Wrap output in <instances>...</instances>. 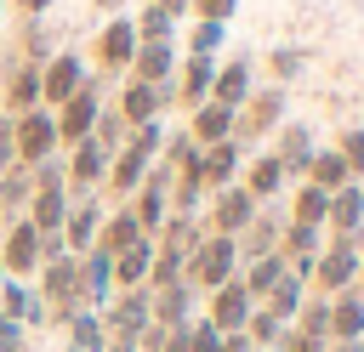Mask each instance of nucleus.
<instances>
[{
  "instance_id": "obj_44",
  "label": "nucleus",
  "mask_w": 364,
  "mask_h": 352,
  "mask_svg": "<svg viewBox=\"0 0 364 352\" xmlns=\"http://www.w3.org/2000/svg\"><path fill=\"white\" fill-rule=\"evenodd\" d=\"M216 346H222V329L210 318H193L188 324V352H216Z\"/></svg>"
},
{
  "instance_id": "obj_35",
  "label": "nucleus",
  "mask_w": 364,
  "mask_h": 352,
  "mask_svg": "<svg viewBox=\"0 0 364 352\" xmlns=\"http://www.w3.org/2000/svg\"><path fill=\"white\" fill-rule=\"evenodd\" d=\"M63 329H68V346H80V352H102V346H108L102 312H91V307H74V312L63 318Z\"/></svg>"
},
{
  "instance_id": "obj_16",
  "label": "nucleus",
  "mask_w": 364,
  "mask_h": 352,
  "mask_svg": "<svg viewBox=\"0 0 364 352\" xmlns=\"http://www.w3.org/2000/svg\"><path fill=\"white\" fill-rule=\"evenodd\" d=\"M210 79H216V57H182L176 74H171V102L176 108L210 102Z\"/></svg>"
},
{
  "instance_id": "obj_36",
  "label": "nucleus",
  "mask_w": 364,
  "mask_h": 352,
  "mask_svg": "<svg viewBox=\"0 0 364 352\" xmlns=\"http://www.w3.org/2000/svg\"><path fill=\"white\" fill-rule=\"evenodd\" d=\"M28 199H34V170H28V165H6V170H0V216H6V221L23 216Z\"/></svg>"
},
{
  "instance_id": "obj_4",
  "label": "nucleus",
  "mask_w": 364,
  "mask_h": 352,
  "mask_svg": "<svg viewBox=\"0 0 364 352\" xmlns=\"http://www.w3.org/2000/svg\"><path fill=\"white\" fill-rule=\"evenodd\" d=\"M136 45H142V40H136V23H131V17H108V23L91 34V57H85V62L102 68V74H125L131 57H136Z\"/></svg>"
},
{
  "instance_id": "obj_6",
  "label": "nucleus",
  "mask_w": 364,
  "mask_h": 352,
  "mask_svg": "<svg viewBox=\"0 0 364 352\" xmlns=\"http://www.w3.org/2000/svg\"><path fill=\"white\" fill-rule=\"evenodd\" d=\"M97 114H102V79H85L63 108H51V119H57V148L85 142V136H91V125H97Z\"/></svg>"
},
{
  "instance_id": "obj_17",
  "label": "nucleus",
  "mask_w": 364,
  "mask_h": 352,
  "mask_svg": "<svg viewBox=\"0 0 364 352\" xmlns=\"http://www.w3.org/2000/svg\"><path fill=\"white\" fill-rule=\"evenodd\" d=\"M0 312H6V318H17L23 329L51 324V307H46V295L34 290V278H6V284H0Z\"/></svg>"
},
{
  "instance_id": "obj_8",
  "label": "nucleus",
  "mask_w": 364,
  "mask_h": 352,
  "mask_svg": "<svg viewBox=\"0 0 364 352\" xmlns=\"http://www.w3.org/2000/svg\"><path fill=\"white\" fill-rule=\"evenodd\" d=\"M108 159H114V153H102L91 136L74 142V148H63V182H68V199H91V193L108 182Z\"/></svg>"
},
{
  "instance_id": "obj_2",
  "label": "nucleus",
  "mask_w": 364,
  "mask_h": 352,
  "mask_svg": "<svg viewBox=\"0 0 364 352\" xmlns=\"http://www.w3.org/2000/svg\"><path fill=\"white\" fill-rule=\"evenodd\" d=\"M284 125V85H256L239 108H233V142H262Z\"/></svg>"
},
{
  "instance_id": "obj_24",
  "label": "nucleus",
  "mask_w": 364,
  "mask_h": 352,
  "mask_svg": "<svg viewBox=\"0 0 364 352\" xmlns=\"http://www.w3.org/2000/svg\"><path fill=\"white\" fill-rule=\"evenodd\" d=\"M313 131L307 125H296V119H284L279 125V136H273V159L284 165V176H307V159H313Z\"/></svg>"
},
{
  "instance_id": "obj_19",
  "label": "nucleus",
  "mask_w": 364,
  "mask_h": 352,
  "mask_svg": "<svg viewBox=\"0 0 364 352\" xmlns=\"http://www.w3.org/2000/svg\"><path fill=\"white\" fill-rule=\"evenodd\" d=\"M114 301V255L108 250H85L80 255V307L102 312Z\"/></svg>"
},
{
  "instance_id": "obj_32",
  "label": "nucleus",
  "mask_w": 364,
  "mask_h": 352,
  "mask_svg": "<svg viewBox=\"0 0 364 352\" xmlns=\"http://www.w3.org/2000/svg\"><path fill=\"white\" fill-rule=\"evenodd\" d=\"M301 182H313V187L336 193V187H347V182H353V170H347V159H341L336 148H313V159H307V176H301Z\"/></svg>"
},
{
  "instance_id": "obj_51",
  "label": "nucleus",
  "mask_w": 364,
  "mask_h": 352,
  "mask_svg": "<svg viewBox=\"0 0 364 352\" xmlns=\"http://www.w3.org/2000/svg\"><path fill=\"white\" fill-rule=\"evenodd\" d=\"M358 290H364V250H358Z\"/></svg>"
},
{
  "instance_id": "obj_43",
  "label": "nucleus",
  "mask_w": 364,
  "mask_h": 352,
  "mask_svg": "<svg viewBox=\"0 0 364 352\" xmlns=\"http://www.w3.org/2000/svg\"><path fill=\"white\" fill-rule=\"evenodd\" d=\"M301 62H307V51H301V45H279V51L267 57V68H273V85L296 79V74H301Z\"/></svg>"
},
{
  "instance_id": "obj_26",
  "label": "nucleus",
  "mask_w": 364,
  "mask_h": 352,
  "mask_svg": "<svg viewBox=\"0 0 364 352\" xmlns=\"http://www.w3.org/2000/svg\"><path fill=\"white\" fill-rule=\"evenodd\" d=\"M284 182H290V176H284V165H279L273 153H256V159L245 165V176H239V187H245V193H250L256 204L279 199V193H284Z\"/></svg>"
},
{
  "instance_id": "obj_42",
  "label": "nucleus",
  "mask_w": 364,
  "mask_h": 352,
  "mask_svg": "<svg viewBox=\"0 0 364 352\" xmlns=\"http://www.w3.org/2000/svg\"><path fill=\"white\" fill-rule=\"evenodd\" d=\"M131 23H136V40H171V34H176V23H171L165 11H154V6H142Z\"/></svg>"
},
{
  "instance_id": "obj_30",
  "label": "nucleus",
  "mask_w": 364,
  "mask_h": 352,
  "mask_svg": "<svg viewBox=\"0 0 364 352\" xmlns=\"http://www.w3.org/2000/svg\"><path fill=\"white\" fill-rule=\"evenodd\" d=\"M330 341H364V290L330 295Z\"/></svg>"
},
{
  "instance_id": "obj_23",
  "label": "nucleus",
  "mask_w": 364,
  "mask_h": 352,
  "mask_svg": "<svg viewBox=\"0 0 364 352\" xmlns=\"http://www.w3.org/2000/svg\"><path fill=\"white\" fill-rule=\"evenodd\" d=\"M148 170H154V159H148L142 148H131V142H125V148L108 159V182H102V187H108L114 199H131V193L148 182Z\"/></svg>"
},
{
  "instance_id": "obj_34",
  "label": "nucleus",
  "mask_w": 364,
  "mask_h": 352,
  "mask_svg": "<svg viewBox=\"0 0 364 352\" xmlns=\"http://www.w3.org/2000/svg\"><path fill=\"white\" fill-rule=\"evenodd\" d=\"M279 227H284V221H273V216H256V221H250V227L233 238V244H239V267H245V261H262V255H273V250H279Z\"/></svg>"
},
{
  "instance_id": "obj_18",
  "label": "nucleus",
  "mask_w": 364,
  "mask_h": 352,
  "mask_svg": "<svg viewBox=\"0 0 364 352\" xmlns=\"http://www.w3.org/2000/svg\"><path fill=\"white\" fill-rule=\"evenodd\" d=\"M239 170H245V148L228 136V142H210V148H199V182H205V193H216V187H233L239 182Z\"/></svg>"
},
{
  "instance_id": "obj_15",
  "label": "nucleus",
  "mask_w": 364,
  "mask_h": 352,
  "mask_svg": "<svg viewBox=\"0 0 364 352\" xmlns=\"http://www.w3.org/2000/svg\"><path fill=\"white\" fill-rule=\"evenodd\" d=\"M165 108H171V85L125 79V85H119V97H114V114H119L125 125H148V119H159Z\"/></svg>"
},
{
  "instance_id": "obj_25",
  "label": "nucleus",
  "mask_w": 364,
  "mask_h": 352,
  "mask_svg": "<svg viewBox=\"0 0 364 352\" xmlns=\"http://www.w3.org/2000/svg\"><path fill=\"white\" fill-rule=\"evenodd\" d=\"M154 295V324H165V329H182V324H193V301H199V290L182 278V284H165V290H148Z\"/></svg>"
},
{
  "instance_id": "obj_27",
  "label": "nucleus",
  "mask_w": 364,
  "mask_h": 352,
  "mask_svg": "<svg viewBox=\"0 0 364 352\" xmlns=\"http://www.w3.org/2000/svg\"><path fill=\"white\" fill-rule=\"evenodd\" d=\"M68 187H34V199L23 204V216L34 221V233H63V221H68Z\"/></svg>"
},
{
  "instance_id": "obj_49",
  "label": "nucleus",
  "mask_w": 364,
  "mask_h": 352,
  "mask_svg": "<svg viewBox=\"0 0 364 352\" xmlns=\"http://www.w3.org/2000/svg\"><path fill=\"white\" fill-rule=\"evenodd\" d=\"M148 6H154V11H165V17L176 23V17H188V6H193V0H148Z\"/></svg>"
},
{
  "instance_id": "obj_40",
  "label": "nucleus",
  "mask_w": 364,
  "mask_h": 352,
  "mask_svg": "<svg viewBox=\"0 0 364 352\" xmlns=\"http://www.w3.org/2000/svg\"><path fill=\"white\" fill-rule=\"evenodd\" d=\"M222 40H228V23H199V17H193V28H188V57H216Z\"/></svg>"
},
{
  "instance_id": "obj_50",
  "label": "nucleus",
  "mask_w": 364,
  "mask_h": 352,
  "mask_svg": "<svg viewBox=\"0 0 364 352\" xmlns=\"http://www.w3.org/2000/svg\"><path fill=\"white\" fill-rule=\"evenodd\" d=\"M216 352H256V346H250V335L239 329V335H222V346H216Z\"/></svg>"
},
{
  "instance_id": "obj_1",
  "label": "nucleus",
  "mask_w": 364,
  "mask_h": 352,
  "mask_svg": "<svg viewBox=\"0 0 364 352\" xmlns=\"http://www.w3.org/2000/svg\"><path fill=\"white\" fill-rule=\"evenodd\" d=\"M182 278H188L199 295L222 290L228 278H239V244H233V238H222V233H205V238L193 244V255H188Z\"/></svg>"
},
{
  "instance_id": "obj_10",
  "label": "nucleus",
  "mask_w": 364,
  "mask_h": 352,
  "mask_svg": "<svg viewBox=\"0 0 364 352\" xmlns=\"http://www.w3.org/2000/svg\"><path fill=\"white\" fill-rule=\"evenodd\" d=\"M0 267L6 278H34L40 273V233L28 216H11L6 233H0Z\"/></svg>"
},
{
  "instance_id": "obj_20",
  "label": "nucleus",
  "mask_w": 364,
  "mask_h": 352,
  "mask_svg": "<svg viewBox=\"0 0 364 352\" xmlns=\"http://www.w3.org/2000/svg\"><path fill=\"white\" fill-rule=\"evenodd\" d=\"M176 45L171 40H142L136 45V57H131V68H125V79H142V85H171V74H176Z\"/></svg>"
},
{
  "instance_id": "obj_54",
  "label": "nucleus",
  "mask_w": 364,
  "mask_h": 352,
  "mask_svg": "<svg viewBox=\"0 0 364 352\" xmlns=\"http://www.w3.org/2000/svg\"><path fill=\"white\" fill-rule=\"evenodd\" d=\"M267 352H273V346H267Z\"/></svg>"
},
{
  "instance_id": "obj_38",
  "label": "nucleus",
  "mask_w": 364,
  "mask_h": 352,
  "mask_svg": "<svg viewBox=\"0 0 364 352\" xmlns=\"http://www.w3.org/2000/svg\"><path fill=\"white\" fill-rule=\"evenodd\" d=\"M290 329L307 335V341H330V295H313V290H307V301L296 307Z\"/></svg>"
},
{
  "instance_id": "obj_22",
  "label": "nucleus",
  "mask_w": 364,
  "mask_h": 352,
  "mask_svg": "<svg viewBox=\"0 0 364 352\" xmlns=\"http://www.w3.org/2000/svg\"><path fill=\"white\" fill-rule=\"evenodd\" d=\"M250 91H256V62H250V57L216 62V79H210V102H222V108H239Z\"/></svg>"
},
{
  "instance_id": "obj_29",
  "label": "nucleus",
  "mask_w": 364,
  "mask_h": 352,
  "mask_svg": "<svg viewBox=\"0 0 364 352\" xmlns=\"http://www.w3.org/2000/svg\"><path fill=\"white\" fill-rule=\"evenodd\" d=\"M148 233L136 227V216L125 210V204H114L108 216H102V227H97V244L91 250H108V255H119V250H131V244H142Z\"/></svg>"
},
{
  "instance_id": "obj_3",
  "label": "nucleus",
  "mask_w": 364,
  "mask_h": 352,
  "mask_svg": "<svg viewBox=\"0 0 364 352\" xmlns=\"http://www.w3.org/2000/svg\"><path fill=\"white\" fill-rule=\"evenodd\" d=\"M307 290H313V295H341V290H358V244H347V238H324V250L313 255Z\"/></svg>"
},
{
  "instance_id": "obj_31",
  "label": "nucleus",
  "mask_w": 364,
  "mask_h": 352,
  "mask_svg": "<svg viewBox=\"0 0 364 352\" xmlns=\"http://www.w3.org/2000/svg\"><path fill=\"white\" fill-rule=\"evenodd\" d=\"M148 267H154V238L119 250L114 255V290H148Z\"/></svg>"
},
{
  "instance_id": "obj_46",
  "label": "nucleus",
  "mask_w": 364,
  "mask_h": 352,
  "mask_svg": "<svg viewBox=\"0 0 364 352\" xmlns=\"http://www.w3.org/2000/svg\"><path fill=\"white\" fill-rule=\"evenodd\" d=\"M0 352H28V329L6 312H0Z\"/></svg>"
},
{
  "instance_id": "obj_13",
  "label": "nucleus",
  "mask_w": 364,
  "mask_h": 352,
  "mask_svg": "<svg viewBox=\"0 0 364 352\" xmlns=\"http://www.w3.org/2000/svg\"><path fill=\"white\" fill-rule=\"evenodd\" d=\"M324 233L330 238H347L364 250V182H347L330 193V216H324Z\"/></svg>"
},
{
  "instance_id": "obj_21",
  "label": "nucleus",
  "mask_w": 364,
  "mask_h": 352,
  "mask_svg": "<svg viewBox=\"0 0 364 352\" xmlns=\"http://www.w3.org/2000/svg\"><path fill=\"white\" fill-rule=\"evenodd\" d=\"M102 199L91 193V199H74L68 204V221H63V244H68V255H85L91 244H97V227H102Z\"/></svg>"
},
{
  "instance_id": "obj_11",
  "label": "nucleus",
  "mask_w": 364,
  "mask_h": 352,
  "mask_svg": "<svg viewBox=\"0 0 364 352\" xmlns=\"http://www.w3.org/2000/svg\"><path fill=\"white\" fill-rule=\"evenodd\" d=\"M148 324H154V295H148V290H114V301L102 307V329H108V335L136 341Z\"/></svg>"
},
{
  "instance_id": "obj_39",
  "label": "nucleus",
  "mask_w": 364,
  "mask_h": 352,
  "mask_svg": "<svg viewBox=\"0 0 364 352\" xmlns=\"http://www.w3.org/2000/svg\"><path fill=\"white\" fill-rule=\"evenodd\" d=\"M301 301H307V284H301V278H296V273H284V278H279V284H273V290H267V301H256V307H267V312H273V318H284V324H290V318H296V307H301Z\"/></svg>"
},
{
  "instance_id": "obj_53",
  "label": "nucleus",
  "mask_w": 364,
  "mask_h": 352,
  "mask_svg": "<svg viewBox=\"0 0 364 352\" xmlns=\"http://www.w3.org/2000/svg\"><path fill=\"white\" fill-rule=\"evenodd\" d=\"M0 11H6V0H0Z\"/></svg>"
},
{
  "instance_id": "obj_7",
  "label": "nucleus",
  "mask_w": 364,
  "mask_h": 352,
  "mask_svg": "<svg viewBox=\"0 0 364 352\" xmlns=\"http://www.w3.org/2000/svg\"><path fill=\"white\" fill-rule=\"evenodd\" d=\"M11 153H17V165H40V159L63 153V148H57V119H51V108H28V114L11 119Z\"/></svg>"
},
{
  "instance_id": "obj_41",
  "label": "nucleus",
  "mask_w": 364,
  "mask_h": 352,
  "mask_svg": "<svg viewBox=\"0 0 364 352\" xmlns=\"http://www.w3.org/2000/svg\"><path fill=\"white\" fill-rule=\"evenodd\" d=\"M336 153L347 159V170H353V182H364V125H353V131H341V136H336Z\"/></svg>"
},
{
  "instance_id": "obj_5",
  "label": "nucleus",
  "mask_w": 364,
  "mask_h": 352,
  "mask_svg": "<svg viewBox=\"0 0 364 352\" xmlns=\"http://www.w3.org/2000/svg\"><path fill=\"white\" fill-rule=\"evenodd\" d=\"M85 79H91V62L80 51H51L40 62V108H63Z\"/></svg>"
},
{
  "instance_id": "obj_12",
  "label": "nucleus",
  "mask_w": 364,
  "mask_h": 352,
  "mask_svg": "<svg viewBox=\"0 0 364 352\" xmlns=\"http://www.w3.org/2000/svg\"><path fill=\"white\" fill-rule=\"evenodd\" d=\"M28 108H40V62L11 57V62H6V79H0V114L17 119V114H28Z\"/></svg>"
},
{
  "instance_id": "obj_37",
  "label": "nucleus",
  "mask_w": 364,
  "mask_h": 352,
  "mask_svg": "<svg viewBox=\"0 0 364 352\" xmlns=\"http://www.w3.org/2000/svg\"><path fill=\"white\" fill-rule=\"evenodd\" d=\"M284 273H290V267H284V255L273 250V255H262V261H245V267H239V284L250 290V301H267V290H273Z\"/></svg>"
},
{
  "instance_id": "obj_47",
  "label": "nucleus",
  "mask_w": 364,
  "mask_h": 352,
  "mask_svg": "<svg viewBox=\"0 0 364 352\" xmlns=\"http://www.w3.org/2000/svg\"><path fill=\"white\" fill-rule=\"evenodd\" d=\"M273 352H324V341H307V335H296V329H284V341H279Z\"/></svg>"
},
{
  "instance_id": "obj_52",
  "label": "nucleus",
  "mask_w": 364,
  "mask_h": 352,
  "mask_svg": "<svg viewBox=\"0 0 364 352\" xmlns=\"http://www.w3.org/2000/svg\"><path fill=\"white\" fill-rule=\"evenodd\" d=\"M0 284H6V267H0Z\"/></svg>"
},
{
  "instance_id": "obj_14",
  "label": "nucleus",
  "mask_w": 364,
  "mask_h": 352,
  "mask_svg": "<svg viewBox=\"0 0 364 352\" xmlns=\"http://www.w3.org/2000/svg\"><path fill=\"white\" fill-rule=\"evenodd\" d=\"M250 312H256V301H250V290H245L239 278H228L222 290L205 295V318H210L222 335H239V329L250 324Z\"/></svg>"
},
{
  "instance_id": "obj_48",
  "label": "nucleus",
  "mask_w": 364,
  "mask_h": 352,
  "mask_svg": "<svg viewBox=\"0 0 364 352\" xmlns=\"http://www.w3.org/2000/svg\"><path fill=\"white\" fill-rule=\"evenodd\" d=\"M11 6L23 11V23H40V17H46V11L57 6V0H11Z\"/></svg>"
},
{
  "instance_id": "obj_9",
  "label": "nucleus",
  "mask_w": 364,
  "mask_h": 352,
  "mask_svg": "<svg viewBox=\"0 0 364 352\" xmlns=\"http://www.w3.org/2000/svg\"><path fill=\"white\" fill-rule=\"evenodd\" d=\"M256 216H262V204H256V199H250V193H245V187L233 182V187H216V193H210V210H205L199 221H205V233L239 238V233H245V227H250Z\"/></svg>"
},
{
  "instance_id": "obj_33",
  "label": "nucleus",
  "mask_w": 364,
  "mask_h": 352,
  "mask_svg": "<svg viewBox=\"0 0 364 352\" xmlns=\"http://www.w3.org/2000/svg\"><path fill=\"white\" fill-rule=\"evenodd\" d=\"M324 216H330V193L313 187V182H296V193H290V216H284V221H301V227H318V233H324Z\"/></svg>"
},
{
  "instance_id": "obj_28",
  "label": "nucleus",
  "mask_w": 364,
  "mask_h": 352,
  "mask_svg": "<svg viewBox=\"0 0 364 352\" xmlns=\"http://www.w3.org/2000/svg\"><path fill=\"white\" fill-rule=\"evenodd\" d=\"M188 136H193L199 148L228 142V136H233V108H222V102H199V108H188Z\"/></svg>"
},
{
  "instance_id": "obj_45",
  "label": "nucleus",
  "mask_w": 364,
  "mask_h": 352,
  "mask_svg": "<svg viewBox=\"0 0 364 352\" xmlns=\"http://www.w3.org/2000/svg\"><path fill=\"white\" fill-rule=\"evenodd\" d=\"M239 11V0H193L188 6V17H199V23H228Z\"/></svg>"
}]
</instances>
